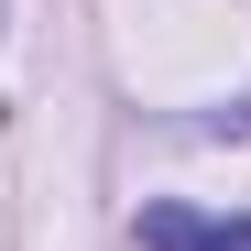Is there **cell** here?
Segmentation results:
<instances>
[{"label": "cell", "mask_w": 251, "mask_h": 251, "mask_svg": "<svg viewBox=\"0 0 251 251\" xmlns=\"http://www.w3.org/2000/svg\"><path fill=\"white\" fill-rule=\"evenodd\" d=\"M142 251H251V219H207V207L153 197L142 207Z\"/></svg>", "instance_id": "obj_1"}]
</instances>
